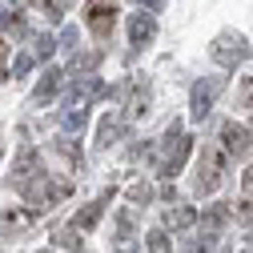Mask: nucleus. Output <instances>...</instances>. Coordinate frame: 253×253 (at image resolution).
I'll return each instance as SVG.
<instances>
[{"mask_svg": "<svg viewBox=\"0 0 253 253\" xmlns=\"http://www.w3.org/2000/svg\"><path fill=\"white\" fill-rule=\"evenodd\" d=\"M16 193L33 205V213H44V209H52L56 201H65L69 193H73V181H56V177H48L44 169H37L33 177H28Z\"/></svg>", "mask_w": 253, "mask_h": 253, "instance_id": "nucleus-1", "label": "nucleus"}, {"mask_svg": "<svg viewBox=\"0 0 253 253\" xmlns=\"http://www.w3.org/2000/svg\"><path fill=\"white\" fill-rule=\"evenodd\" d=\"M189 149H193V137H185L181 133V121H173L169 129L161 133V141H157V173H161L165 181H173L185 165V157Z\"/></svg>", "mask_w": 253, "mask_h": 253, "instance_id": "nucleus-2", "label": "nucleus"}, {"mask_svg": "<svg viewBox=\"0 0 253 253\" xmlns=\"http://www.w3.org/2000/svg\"><path fill=\"white\" fill-rule=\"evenodd\" d=\"M209 56L217 60L221 69H237V65L249 60V41H245L241 33H221V37L209 44Z\"/></svg>", "mask_w": 253, "mask_h": 253, "instance_id": "nucleus-3", "label": "nucleus"}, {"mask_svg": "<svg viewBox=\"0 0 253 253\" xmlns=\"http://www.w3.org/2000/svg\"><path fill=\"white\" fill-rule=\"evenodd\" d=\"M225 177V149L221 145H205L201 149V161H197V189L201 193H213Z\"/></svg>", "mask_w": 253, "mask_h": 253, "instance_id": "nucleus-4", "label": "nucleus"}, {"mask_svg": "<svg viewBox=\"0 0 253 253\" xmlns=\"http://www.w3.org/2000/svg\"><path fill=\"white\" fill-rule=\"evenodd\" d=\"M225 92V77H205L193 84V97H189V117L193 121H205L213 113V101Z\"/></svg>", "mask_w": 253, "mask_h": 253, "instance_id": "nucleus-5", "label": "nucleus"}, {"mask_svg": "<svg viewBox=\"0 0 253 253\" xmlns=\"http://www.w3.org/2000/svg\"><path fill=\"white\" fill-rule=\"evenodd\" d=\"M84 24L92 28V37H97V41H109L113 24H117V0H88Z\"/></svg>", "mask_w": 253, "mask_h": 253, "instance_id": "nucleus-6", "label": "nucleus"}, {"mask_svg": "<svg viewBox=\"0 0 253 253\" xmlns=\"http://www.w3.org/2000/svg\"><path fill=\"white\" fill-rule=\"evenodd\" d=\"M221 149H225V157H245L253 149V129L237 125V121H225L221 125Z\"/></svg>", "mask_w": 253, "mask_h": 253, "instance_id": "nucleus-7", "label": "nucleus"}, {"mask_svg": "<svg viewBox=\"0 0 253 253\" xmlns=\"http://www.w3.org/2000/svg\"><path fill=\"white\" fill-rule=\"evenodd\" d=\"M97 97H105V81L101 77H77L69 88V109H88Z\"/></svg>", "mask_w": 253, "mask_h": 253, "instance_id": "nucleus-8", "label": "nucleus"}, {"mask_svg": "<svg viewBox=\"0 0 253 253\" xmlns=\"http://www.w3.org/2000/svg\"><path fill=\"white\" fill-rule=\"evenodd\" d=\"M229 217H233V209H229V205H209V209H205V217L197 221V225H201V241L217 245V237L225 233V225H229Z\"/></svg>", "mask_w": 253, "mask_h": 253, "instance_id": "nucleus-9", "label": "nucleus"}, {"mask_svg": "<svg viewBox=\"0 0 253 253\" xmlns=\"http://www.w3.org/2000/svg\"><path fill=\"white\" fill-rule=\"evenodd\" d=\"M153 37H157V20H153V12H149V8L133 12V20H129V41H133V48H145Z\"/></svg>", "mask_w": 253, "mask_h": 253, "instance_id": "nucleus-10", "label": "nucleus"}, {"mask_svg": "<svg viewBox=\"0 0 253 253\" xmlns=\"http://www.w3.org/2000/svg\"><path fill=\"white\" fill-rule=\"evenodd\" d=\"M37 169H41V157H37V149H33V145H24V149L16 153V165H12V185L20 189V185H24L28 177H33Z\"/></svg>", "mask_w": 253, "mask_h": 253, "instance_id": "nucleus-11", "label": "nucleus"}, {"mask_svg": "<svg viewBox=\"0 0 253 253\" xmlns=\"http://www.w3.org/2000/svg\"><path fill=\"white\" fill-rule=\"evenodd\" d=\"M149 101H153V88H149V81L141 77V81H133V88H129V105H125V113L137 121V117L149 113Z\"/></svg>", "mask_w": 253, "mask_h": 253, "instance_id": "nucleus-12", "label": "nucleus"}, {"mask_svg": "<svg viewBox=\"0 0 253 253\" xmlns=\"http://www.w3.org/2000/svg\"><path fill=\"white\" fill-rule=\"evenodd\" d=\"M125 133V117H117V113H109L105 121H101V129H97V149L101 153H109L113 145H117V137Z\"/></svg>", "mask_w": 253, "mask_h": 253, "instance_id": "nucleus-13", "label": "nucleus"}, {"mask_svg": "<svg viewBox=\"0 0 253 253\" xmlns=\"http://www.w3.org/2000/svg\"><path fill=\"white\" fill-rule=\"evenodd\" d=\"M109 201H113V189H109V193H101V197L92 201V205H84V209L73 217V225H77V229H92V225L101 221V213L109 209Z\"/></svg>", "mask_w": 253, "mask_h": 253, "instance_id": "nucleus-14", "label": "nucleus"}, {"mask_svg": "<svg viewBox=\"0 0 253 253\" xmlns=\"http://www.w3.org/2000/svg\"><path fill=\"white\" fill-rule=\"evenodd\" d=\"M60 69H44V77H41V84L33 88V105H44V101H52L56 97V88H60Z\"/></svg>", "mask_w": 253, "mask_h": 253, "instance_id": "nucleus-15", "label": "nucleus"}, {"mask_svg": "<svg viewBox=\"0 0 253 253\" xmlns=\"http://www.w3.org/2000/svg\"><path fill=\"white\" fill-rule=\"evenodd\" d=\"M52 149H56L60 157H65V161H69L73 169H84V153H81V145H77L73 137H56V141H52Z\"/></svg>", "mask_w": 253, "mask_h": 253, "instance_id": "nucleus-16", "label": "nucleus"}, {"mask_svg": "<svg viewBox=\"0 0 253 253\" xmlns=\"http://www.w3.org/2000/svg\"><path fill=\"white\" fill-rule=\"evenodd\" d=\"M165 225L169 229H189V225H197V213L189 205H173V209H165Z\"/></svg>", "mask_w": 253, "mask_h": 253, "instance_id": "nucleus-17", "label": "nucleus"}, {"mask_svg": "<svg viewBox=\"0 0 253 253\" xmlns=\"http://www.w3.org/2000/svg\"><path fill=\"white\" fill-rule=\"evenodd\" d=\"M245 221H253V165L245 169V177H241V209H237Z\"/></svg>", "mask_w": 253, "mask_h": 253, "instance_id": "nucleus-18", "label": "nucleus"}, {"mask_svg": "<svg viewBox=\"0 0 253 253\" xmlns=\"http://www.w3.org/2000/svg\"><path fill=\"white\" fill-rule=\"evenodd\" d=\"M33 225V213H24V209H4L0 213V229H28Z\"/></svg>", "mask_w": 253, "mask_h": 253, "instance_id": "nucleus-19", "label": "nucleus"}, {"mask_svg": "<svg viewBox=\"0 0 253 253\" xmlns=\"http://www.w3.org/2000/svg\"><path fill=\"white\" fill-rule=\"evenodd\" d=\"M33 8H37L44 20H60L65 8H69V0H33Z\"/></svg>", "mask_w": 253, "mask_h": 253, "instance_id": "nucleus-20", "label": "nucleus"}, {"mask_svg": "<svg viewBox=\"0 0 253 253\" xmlns=\"http://www.w3.org/2000/svg\"><path fill=\"white\" fill-rule=\"evenodd\" d=\"M0 33H12V37H24V20L16 12H8L4 4H0Z\"/></svg>", "mask_w": 253, "mask_h": 253, "instance_id": "nucleus-21", "label": "nucleus"}, {"mask_svg": "<svg viewBox=\"0 0 253 253\" xmlns=\"http://www.w3.org/2000/svg\"><path fill=\"white\" fill-rule=\"evenodd\" d=\"M145 245H149V253H173L165 229H149V233H145Z\"/></svg>", "mask_w": 253, "mask_h": 253, "instance_id": "nucleus-22", "label": "nucleus"}, {"mask_svg": "<svg viewBox=\"0 0 253 253\" xmlns=\"http://www.w3.org/2000/svg\"><path fill=\"white\" fill-rule=\"evenodd\" d=\"M52 245H60V249H81L77 225H65V229H56V233H52Z\"/></svg>", "mask_w": 253, "mask_h": 253, "instance_id": "nucleus-23", "label": "nucleus"}, {"mask_svg": "<svg viewBox=\"0 0 253 253\" xmlns=\"http://www.w3.org/2000/svg\"><path fill=\"white\" fill-rule=\"evenodd\" d=\"M149 197H153V189H149L145 181H137V185H129V201H133V205H145Z\"/></svg>", "mask_w": 253, "mask_h": 253, "instance_id": "nucleus-24", "label": "nucleus"}, {"mask_svg": "<svg viewBox=\"0 0 253 253\" xmlns=\"http://www.w3.org/2000/svg\"><path fill=\"white\" fill-rule=\"evenodd\" d=\"M65 129H69V133H81V129H84V109H69V113H65Z\"/></svg>", "mask_w": 253, "mask_h": 253, "instance_id": "nucleus-25", "label": "nucleus"}, {"mask_svg": "<svg viewBox=\"0 0 253 253\" xmlns=\"http://www.w3.org/2000/svg\"><path fill=\"white\" fill-rule=\"evenodd\" d=\"M28 69H33V52H16V60H12V77H24Z\"/></svg>", "mask_w": 253, "mask_h": 253, "instance_id": "nucleus-26", "label": "nucleus"}, {"mask_svg": "<svg viewBox=\"0 0 253 253\" xmlns=\"http://www.w3.org/2000/svg\"><path fill=\"white\" fill-rule=\"evenodd\" d=\"M237 97H241V105H245V109H253V77H245V81L237 84Z\"/></svg>", "mask_w": 253, "mask_h": 253, "instance_id": "nucleus-27", "label": "nucleus"}, {"mask_svg": "<svg viewBox=\"0 0 253 253\" xmlns=\"http://www.w3.org/2000/svg\"><path fill=\"white\" fill-rule=\"evenodd\" d=\"M97 60H101V52H84V56H73V73H77V69H92Z\"/></svg>", "mask_w": 253, "mask_h": 253, "instance_id": "nucleus-28", "label": "nucleus"}, {"mask_svg": "<svg viewBox=\"0 0 253 253\" xmlns=\"http://www.w3.org/2000/svg\"><path fill=\"white\" fill-rule=\"evenodd\" d=\"M52 52H56V41H52L48 33H44V37H37V56H52Z\"/></svg>", "mask_w": 253, "mask_h": 253, "instance_id": "nucleus-29", "label": "nucleus"}, {"mask_svg": "<svg viewBox=\"0 0 253 253\" xmlns=\"http://www.w3.org/2000/svg\"><path fill=\"white\" fill-rule=\"evenodd\" d=\"M60 44H69V48H77V44H81V37H77V28H65V33H60Z\"/></svg>", "mask_w": 253, "mask_h": 253, "instance_id": "nucleus-30", "label": "nucleus"}, {"mask_svg": "<svg viewBox=\"0 0 253 253\" xmlns=\"http://www.w3.org/2000/svg\"><path fill=\"white\" fill-rule=\"evenodd\" d=\"M137 4L149 8V12H161V8H165V0H137Z\"/></svg>", "mask_w": 253, "mask_h": 253, "instance_id": "nucleus-31", "label": "nucleus"}, {"mask_svg": "<svg viewBox=\"0 0 253 253\" xmlns=\"http://www.w3.org/2000/svg\"><path fill=\"white\" fill-rule=\"evenodd\" d=\"M4 56H8V44L0 41V65H4ZM0 81H8V73H4V69H0Z\"/></svg>", "mask_w": 253, "mask_h": 253, "instance_id": "nucleus-32", "label": "nucleus"}, {"mask_svg": "<svg viewBox=\"0 0 253 253\" xmlns=\"http://www.w3.org/2000/svg\"><path fill=\"white\" fill-rule=\"evenodd\" d=\"M117 241H121V253H137L133 249V237H117Z\"/></svg>", "mask_w": 253, "mask_h": 253, "instance_id": "nucleus-33", "label": "nucleus"}, {"mask_svg": "<svg viewBox=\"0 0 253 253\" xmlns=\"http://www.w3.org/2000/svg\"><path fill=\"white\" fill-rule=\"evenodd\" d=\"M41 253H52V249H41Z\"/></svg>", "mask_w": 253, "mask_h": 253, "instance_id": "nucleus-34", "label": "nucleus"}, {"mask_svg": "<svg viewBox=\"0 0 253 253\" xmlns=\"http://www.w3.org/2000/svg\"><path fill=\"white\" fill-rule=\"evenodd\" d=\"M12 4H16V0H12Z\"/></svg>", "mask_w": 253, "mask_h": 253, "instance_id": "nucleus-35", "label": "nucleus"}]
</instances>
